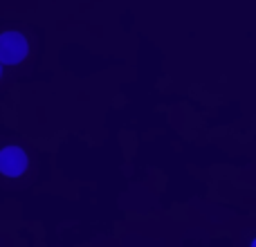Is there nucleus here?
Here are the masks:
<instances>
[{
  "instance_id": "7ed1b4c3",
  "label": "nucleus",
  "mask_w": 256,
  "mask_h": 247,
  "mask_svg": "<svg viewBox=\"0 0 256 247\" xmlns=\"http://www.w3.org/2000/svg\"><path fill=\"white\" fill-rule=\"evenodd\" d=\"M0 79H2V63H0Z\"/></svg>"
},
{
  "instance_id": "f257e3e1",
  "label": "nucleus",
  "mask_w": 256,
  "mask_h": 247,
  "mask_svg": "<svg viewBox=\"0 0 256 247\" xmlns=\"http://www.w3.org/2000/svg\"><path fill=\"white\" fill-rule=\"evenodd\" d=\"M27 54H30V43L20 32L9 30L0 34V63L2 66H16L25 61Z\"/></svg>"
},
{
  "instance_id": "f03ea898",
  "label": "nucleus",
  "mask_w": 256,
  "mask_h": 247,
  "mask_svg": "<svg viewBox=\"0 0 256 247\" xmlns=\"http://www.w3.org/2000/svg\"><path fill=\"white\" fill-rule=\"evenodd\" d=\"M27 153L20 148V146H2L0 148V173L7 178H20L22 173L27 171Z\"/></svg>"
},
{
  "instance_id": "20e7f679",
  "label": "nucleus",
  "mask_w": 256,
  "mask_h": 247,
  "mask_svg": "<svg viewBox=\"0 0 256 247\" xmlns=\"http://www.w3.org/2000/svg\"><path fill=\"white\" fill-rule=\"evenodd\" d=\"M252 247H256V240H254V243H252Z\"/></svg>"
}]
</instances>
